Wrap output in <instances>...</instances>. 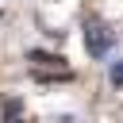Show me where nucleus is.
Listing matches in <instances>:
<instances>
[{
  "label": "nucleus",
  "instance_id": "obj_1",
  "mask_svg": "<svg viewBox=\"0 0 123 123\" xmlns=\"http://www.w3.org/2000/svg\"><path fill=\"white\" fill-rule=\"evenodd\" d=\"M85 50H88L92 58H104V54L111 50V35H108V27L88 23V27H85Z\"/></svg>",
  "mask_w": 123,
  "mask_h": 123
},
{
  "label": "nucleus",
  "instance_id": "obj_2",
  "mask_svg": "<svg viewBox=\"0 0 123 123\" xmlns=\"http://www.w3.org/2000/svg\"><path fill=\"white\" fill-rule=\"evenodd\" d=\"M27 58H31V62H38V65H62V58H58V54H42V50H31Z\"/></svg>",
  "mask_w": 123,
  "mask_h": 123
},
{
  "label": "nucleus",
  "instance_id": "obj_3",
  "mask_svg": "<svg viewBox=\"0 0 123 123\" xmlns=\"http://www.w3.org/2000/svg\"><path fill=\"white\" fill-rule=\"evenodd\" d=\"M4 115L15 119V115H19V100H8V104H4Z\"/></svg>",
  "mask_w": 123,
  "mask_h": 123
},
{
  "label": "nucleus",
  "instance_id": "obj_4",
  "mask_svg": "<svg viewBox=\"0 0 123 123\" xmlns=\"http://www.w3.org/2000/svg\"><path fill=\"white\" fill-rule=\"evenodd\" d=\"M111 85H123V62L111 65Z\"/></svg>",
  "mask_w": 123,
  "mask_h": 123
}]
</instances>
